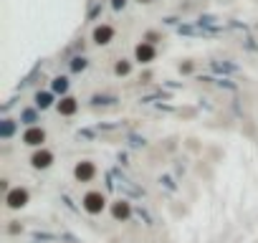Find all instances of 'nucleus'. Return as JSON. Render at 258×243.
I'll return each mask as SVG.
<instances>
[{"label": "nucleus", "instance_id": "1", "mask_svg": "<svg viewBox=\"0 0 258 243\" xmlns=\"http://www.w3.org/2000/svg\"><path fill=\"white\" fill-rule=\"evenodd\" d=\"M84 208L89 213H102V208H104V195L102 193H89L84 197Z\"/></svg>", "mask_w": 258, "mask_h": 243}, {"label": "nucleus", "instance_id": "2", "mask_svg": "<svg viewBox=\"0 0 258 243\" xmlns=\"http://www.w3.org/2000/svg\"><path fill=\"white\" fill-rule=\"evenodd\" d=\"M5 200H8V205H10V208H23V205L28 203V193L18 187V190H10V193H8Z\"/></svg>", "mask_w": 258, "mask_h": 243}, {"label": "nucleus", "instance_id": "3", "mask_svg": "<svg viewBox=\"0 0 258 243\" xmlns=\"http://www.w3.org/2000/svg\"><path fill=\"white\" fill-rule=\"evenodd\" d=\"M111 36H114V30H111L109 26H99V28L94 30V41H96V43H109Z\"/></svg>", "mask_w": 258, "mask_h": 243}, {"label": "nucleus", "instance_id": "4", "mask_svg": "<svg viewBox=\"0 0 258 243\" xmlns=\"http://www.w3.org/2000/svg\"><path fill=\"white\" fill-rule=\"evenodd\" d=\"M76 178H78V180H91V178H94V165H91V162H81V165L76 167Z\"/></svg>", "mask_w": 258, "mask_h": 243}, {"label": "nucleus", "instance_id": "5", "mask_svg": "<svg viewBox=\"0 0 258 243\" xmlns=\"http://www.w3.org/2000/svg\"><path fill=\"white\" fill-rule=\"evenodd\" d=\"M23 139L28 142V145H41V142L46 139V135H43V129H28L23 135Z\"/></svg>", "mask_w": 258, "mask_h": 243}, {"label": "nucleus", "instance_id": "6", "mask_svg": "<svg viewBox=\"0 0 258 243\" xmlns=\"http://www.w3.org/2000/svg\"><path fill=\"white\" fill-rule=\"evenodd\" d=\"M51 160H53V154H51V152H46V150L33 154V165H36V167H48Z\"/></svg>", "mask_w": 258, "mask_h": 243}, {"label": "nucleus", "instance_id": "7", "mask_svg": "<svg viewBox=\"0 0 258 243\" xmlns=\"http://www.w3.org/2000/svg\"><path fill=\"white\" fill-rule=\"evenodd\" d=\"M137 59H139V61H144V63L152 61V59H154V48H152V46H147V43H144V46H137Z\"/></svg>", "mask_w": 258, "mask_h": 243}, {"label": "nucleus", "instance_id": "8", "mask_svg": "<svg viewBox=\"0 0 258 243\" xmlns=\"http://www.w3.org/2000/svg\"><path fill=\"white\" fill-rule=\"evenodd\" d=\"M59 112H61V114H74V112H76V99L66 96L63 102L59 104Z\"/></svg>", "mask_w": 258, "mask_h": 243}, {"label": "nucleus", "instance_id": "9", "mask_svg": "<svg viewBox=\"0 0 258 243\" xmlns=\"http://www.w3.org/2000/svg\"><path fill=\"white\" fill-rule=\"evenodd\" d=\"M111 213H114V218H127V215H129V205H127V203H117Z\"/></svg>", "mask_w": 258, "mask_h": 243}, {"label": "nucleus", "instance_id": "10", "mask_svg": "<svg viewBox=\"0 0 258 243\" xmlns=\"http://www.w3.org/2000/svg\"><path fill=\"white\" fill-rule=\"evenodd\" d=\"M66 86H69V84H66V79H56L53 81V89L56 91H66Z\"/></svg>", "mask_w": 258, "mask_h": 243}, {"label": "nucleus", "instance_id": "11", "mask_svg": "<svg viewBox=\"0 0 258 243\" xmlns=\"http://www.w3.org/2000/svg\"><path fill=\"white\" fill-rule=\"evenodd\" d=\"M51 104V96L48 94H38V106H48Z\"/></svg>", "mask_w": 258, "mask_h": 243}, {"label": "nucleus", "instance_id": "12", "mask_svg": "<svg viewBox=\"0 0 258 243\" xmlns=\"http://www.w3.org/2000/svg\"><path fill=\"white\" fill-rule=\"evenodd\" d=\"M129 71V63H117V74H127Z\"/></svg>", "mask_w": 258, "mask_h": 243}, {"label": "nucleus", "instance_id": "13", "mask_svg": "<svg viewBox=\"0 0 258 243\" xmlns=\"http://www.w3.org/2000/svg\"><path fill=\"white\" fill-rule=\"evenodd\" d=\"M74 69H76V71H78V69H84V61H81V59H76V61H74Z\"/></svg>", "mask_w": 258, "mask_h": 243}]
</instances>
